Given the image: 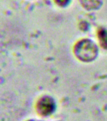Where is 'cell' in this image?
<instances>
[{"label":"cell","instance_id":"cell-1","mask_svg":"<svg viewBox=\"0 0 107 121\" xmlns=\"http://www.w3.org/2000/svg\"><path fill=\"white\" fill-rule=\"evenodd\" d=\"M97 47L93 42L84 40L80 42L75 47V52L76 56L83 61H91L97 55Z\"/></svg>","mask_w":107,"mask_h":121},{"label":"cell","instance_id":"cell-3","mask_svg":"<svg viewBox=\"0 0 107 121\" xmlns=\"http://www.w3.org/2000/svg\"><path fill=\"white\" fill-rule=\"evenodd\" d=\"M82 6L88 10L98 9L101 6L102 0H80Z\"/></svg>","mask_w":107,"mask_h":121},{"label":"cell","instance_id":"cell-5","mask_svg":"<svg viewBox=\"0 0 107 121\" xmlns=\"http://www.w3.org/2000/svg\"><path fill=\"white\" fill-rule=\"evenodd\" d=\"M69 0H55V1L59 6H66L68 3Z\"/></svg>","mask_w":107,"mask_h":121},{"label":"cell","instance_id":"cell-4","mask_svg":"<svg viewBox=\"0 0 107 121\" xmlns=\"http://www.w3.org/2000/svg\"><path fill=\"white\" fill-rule=\"evenodd\" d=\"M99 42L103 47L107 48V32L105 30H100L99 35Z\"/></svg>","mask_w":107,"mask_h":121},{"label":"cell","instance_id":"cell-2","mask_svg":"<svg viewBox=\"0 0 107 121\" xmlns=\"http://www.w3.org/2000/svg\"><path fill=\"white\" fill-rule=\"evenodd\" d=\"M39 110L44 114L50 113L53 108V101L50 98L46 97L41 99L39 101Z\"/></svg>","mask_w":107,"mask_h":121}]
</instances>
